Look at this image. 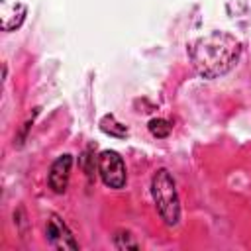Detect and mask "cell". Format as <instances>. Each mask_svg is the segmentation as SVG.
<instances>
[{
    "mask_svg": "<svg viewBox=\"0 0 251 251\" xmlns=\"http://www.w3.org/2000/svg\"><path fill=\"white\" fill-rule=\"evenodd\" d=\"M149 131L155 135V137H167L171 133V124L163 118H155L149 122Z\"/></svg>",
    "mask_w": 251,
    "mask_h": 251,
    "instance_id": "obj_8",
    "label": "cell"
},
{
    "mask_svg": "<svg viewBox=\"0 0 251 251\" xmlns=\"http://www.w3.org/2000/svg\"><path fill=\"white\" fill-rule=\"evenodd\" d=\"M100 129H102L104 133L114 135V137H124V135H127L126 126H122L120 122H116L114 116H104L102 122H100Z\"/></svg>",
    "mask_w": 251,
    "mask_h": 251,
    "instance_id": "obj_6",
    "label": "cell"
},
{
    "mask_svg": "<svg viewBox=\"0 0 251 251\" xmlns=\"http://www.w3.org/2000/svg\"><path fill=\"white\" fill-rule=\"evenodd\" d=\"M151 196L157 212L167 226H176L180 220V202L176 194L175 178L167 169H159L151 178Z\"/></svg>",
    "mask_w": 251,
    "mask_h": 251,
    "instance_id": "obj_2",
    "label": "cell"
},
{
    "mask_svg": "<svg viewBox=\"0 0 251 251\" xmlns=\"http://www.w3.org/2000/svg\"><path fill=\"white\" fill-rule=\"evenodd\" d=\"M45 235H47V241L51 247L55 249H78V243L76 239L73 237L71 229L65 226V222L51 214L49 220H47V227H45Z\"/></svg>",
    "mask_w": 251,
    "mask_h": 251,
    "instance_id": "obj_4",
    "label": "cell"
},
{
    "mask_svg": "<svg viewBox=\"0 0 251 251\" xmlns=\"http://www.w3.org/2000/svg\"><path fill=\"white\" fill-rule=\"evenodd\" d=\"M98 173H100V178L104 180V184L110 188H124V184L127 180L124 159L120 157V153H116L112 149H106L100 153Z\"/></svg>",
    "mask_w": 251,
    "mask_h": 251,
    "instance_id": "obj_3",
    "label": "cell"
},
{
    "mask_svg": "<svg viewBox=\"0 0 251 251\" xmlns=\"http://www.w3.org/2000/svg\"><path fill=\"white\" fill-rule=\"evenodd\" d=\"M71 167H73V157L69 153L57 157L49 169V176H47V182H49V188L57 194L65 192L67 190V184H69V175H71Z\"/></svg>",
    "mask_w": 251,
    "mask_h": 251,
    "instance_id": "obj_5",
    "label": "cell"
},
{
    "mask_svg": "<svg viewBox=\"0 0 251 251\" xmlns=\"http://www.w3.org/2000/svg\"><path fill=\"white\" fill-rule=\"evenodd\" d=\"M241 43L227 31H210L190 47V61L204 78L226 75L239 59Z\"/></svg>",
    "mask_w": 251,
    "mask_h": 251,
    "instance_id": "obj_1",
    "label": "cell"
},
{
    "mask_svg": "<svg viewBox=\"0 0 251 251\" xmlns=\"http://www.w3.org/2000/svg\"><path fill=\"white\" fill-rule=\"evenodd\" d=\"M114 245H116L118 249H139V245H137V241L133 239V235H131L129 231H124V229L116 231V235H114Z\"/></svg>",
    "mask_w": 251,
    "mask_h": 251,
    "instance_id": "obj_7",
    "label": "cell"
}]
</instances>
